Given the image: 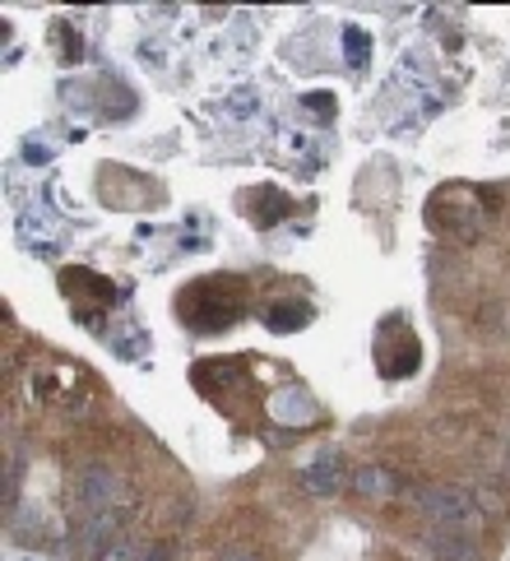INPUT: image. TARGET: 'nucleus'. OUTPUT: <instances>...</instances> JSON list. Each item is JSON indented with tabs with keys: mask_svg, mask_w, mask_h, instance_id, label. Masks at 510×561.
<instances>
[{
	"mask_svg": "<svg viewBox=\"0 0 510 561\" xmlns=\"http://www.w3.org/2000/svg\"><path fill=\"white\" fill-rule=\"evenodd\" d=\"M408 506L418 515H427L432 525H445V529H468L478 519V501L468 488L460 483H437V478H427V483H413L408 488Z\"/></svg>",
	"mask_w": 510,
	"mask_h": 561,
	"instance_id": "1",
	"label": "nucleus"
},
{
	"mask_svg": "<svg viewBox=\"0 0 510 561\" xmlns=\"http://www.w3.org/2000/svg\"><path fill=\"white\" fill-rule=\"evenodd\" d=\"M75 496H79V515H98V511H126V483L107 469V465H89L84 473H79L75 483Z\"/></svg>",
	"mask_w": 510,
	"mask_h": 561,
	"instance_id": "2",
	"label": "nucleus"
},
{
	"mask_svg": "<svg viewBox=\"0 0 510 561\" xmlns=\"http://www.w3.org/2000/svg\"><path fill=\"white\" fill-rule=\"evenodd\" d=\"M349 465H343V455L330 446V450H320L311 465H306L302 473H297V483H302V492L306 496H339L343 488H349Z\"/></svg>",
	"mask_w": 510,
	"mask_h": 561,
	"instance_id": "3",
	"label": "nucleus"
},
{
	"mask_svg": "<svg viewBox=\"0 0 510 561\" xmlns=\"http://www.w3.org/2000/svg\"><path fill=\"white\" fill-rule=\"evenodd\" d=\"M422 552L427 561H483L478 543L468 538L464 529H445V525H432V529H422Z\"/></svg>",
	"mask_w": 510,
	"mask_h": 561,
	"instance_id": "4",
	"label": "nucleus"
},
{
	"mask_svg": "<svg viewBox=\"0 0 510 561\" xmlns=\"http://www.w3.org/2000/svg\"><path fill=\"white\" fill-rule=\"evenodd\" d=\"M349 488H353L362 501H399V496H408V488H413V483H404L395 469H376V465H372V469H353Z\"/></svg>",
	"mask_w": 510,
	"mask_h": 561,
	"instance_id": "5",
	"label": "nucleus"
},
{
	"mask_svg": "<svg viewBox=\"0 0 510 561\" xmlns=\"http://www.w3.org/2000/svg\"><path fill=\"white\" fill-rule=\"evenodd\" d=\"M474 501H478V511H483L487 519H506V515H510V496H506L501 488H492V483H478V488H474Z\"/></svg>",
	"mask_w": 510,
	"mask_h": 561,
	"instance_id": "6",
	"label": "nucleus"
},
{
	"mask_svg": "<svg viewBox=\"0 0 510 561\" xmlns=\"http://www.w3.org/2000/svg\"><path fill=\"white\" fill-rule=\"evenodd\" d=\"M139 552H145V548H135V543H126V538H116V543L107 548V557H98V561H139Z\"/></svg>",
	"mask_w": 510,
	"mask_h": 561,
	"instance_id": "7",
	"label": "nucleus"
},
{
	"mask_svg": "<svg viewBox=\"0 0 510 561\" xmlns=\"http://www.w3.org/2000/svg\"><path fill=\"white\" fill-rule=\"evenodd\" d=\"M139 561H177V543H168V538H162V543H154V548L139 552Z\"/></svg>",
	"mask_w": 510,
	"mask_h": 561,
	"instance_id": "8",
	"label": "nucleus"
},
{
	"mask_svg": "<svg viewBox=\"0 0 510 561\" xmlns=\"http://www.w3.org/2000/svg\"><path fill=\"white\" fill-rule=\"evenodd\" d=\"M506 483H510V440H506Z\"/></svg>",
	"mask_w": 510,
	"mask_h": 561,
	"instance_id": "9",
	"label": "nucleus"
}]
</instances>
